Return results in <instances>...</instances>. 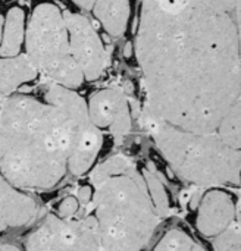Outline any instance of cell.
Returning <instances> with one entry per match:
<instances>
[{
    "mask_svg": "<svg viewBox=\"0 0 241 251\" xmlns=\"http://www.w3.org/2000/svg\"><path fill=\"white\" fill-rule=\"evenodd\" d=\"M37 76L38 74L27 54L0 57V104L6 97L15 94L21 85L34 81Z\"/></svg>",
    "mask_w": 241,
    "mask_h": 251,
    "instance_id": "cell-11",
    "label": "cell"
},
{
    "mask_svg": "<svg viewBox=\"0 0 241 251\" xmlns=\"http://www.w3.org/2000/svg\"><path fill=\"white\" fill-rule=\"evenodd\" d=\"M141 174H143L149 196H150V199L153 201V206H155L156 212L159 213V216L165 221L172 213L169 193H168L165 184L161 181V178L158 176L156 172H153L150 169H143Z\"/></svg>",
    "mask_w": 241,
    "mask_h": 251,
    "instance_id": "cell-15",
    "label": "cell"
},
{
    "mask_svg": "<svg viewBox=\"0 0 241 251\" xmlns=\"http://www.w3.org/2000/svg\"><path fill=\"white\" fill-rule=\"evenodd\" d=\"M72 1L77 3L80 7H82L85 10H91L93 6H94V3H96V0H72Z\"/></svg>",
    "mask_w": 241,
    "mask_h": 251,
    "instance_id": "cell-19",
    "label": "cell"
},
{
    "mask_svg": "<svg viewBox=\"0 0 241 251\" xmlns=\"http://www.w3.org/2000/svg\"><path fill=\"white\" fill-rule=\"evenodd\" d=\"M24 251H102L97 225L91 213L62 218L49 213L35 221L27 234Z\"/></svg>",
    "mask_w": 241,
    "mask_h": 251,
    "instance_id": "cell-6",
    "label": "cell"
},
{
    "mask_svg": "<svg viewBox=\"0 0 241 251\" xmlns=\"http://www.w3.org/2000/svg\"><path fill=\"white\" fill-rule=\"evenodd\" d=\"M96 18L112 37H121L130 18V0H96L93 9Z\"/></svg>",
    "mask_w": 241,
    "mask_h": 251,
    "instance_id": "cell-12",
    "label": "cell"
},
{
    "mask_svg": "<svg viewBox=\"0 0 241 251\" xmlns=\"http://www.w3.org/2000/svg\"><path fill=\"white\" fill-rule=\"evenodd\" d=\"M131 49H133V47H131V44H128V46H127V51H125V54H127L128 57L131 56Z\"/></svg>",
    "mask_w": 241,
    "mask_h": 251,
    "instance_id": "cell-21",
    "label": "cell"
},
{
    "mask_svg": "<svg viewBox=\"0 0 241 251\" xmlns=\"http://www.w3.org/2000/svg\"><path fill=\"white\" fill-rule=\"evenodd\" d=\"M240 219L231 224L225 231L211 240L212 251H241Z\"/></svg>",
    "mask_w": 241,
    "mask_h": 251,
    "instance_id": "cell-16",
    "label": "cell"
},
{
    "mask_svg": "<svg viewBox=\"0 0 241 251\" xmlns=\"http://www.w3.org/2000/svg\"><path fill=\"white\" fill-rule=\"evenodd\" d=\"M91 196H93V187L88 184V185L81 187V188L78 190V193H77V196H75V197L78 199L80 204H81L82 207H85V206H88V204H90Z\"/></svg>",
    "mask_w": 241,
    "mask_h": 251,
    "instance_id": "cell-18",
    "label": "cell"
},
{
    "mask_svg": "<svg viewBox=\"0 0 241 251\" xmlns=\"http://www.w3.org/2000/svg\"><path fill=\"white\" fill-rule=\"evenodd\" d=\"M88 116L100 129H109L116 144L130 134L133 122L125 93L119 87H107L91 96L87 101Z\"/></svg>",
    "mask_w": 241,
    "mask_h": 251,
    "instance_id": "cell-8",
    "label": "cell"
},
{
    "mask_svg": "<svg viewBox=\"0 0 241 251\" xmlns=\"http://www.w3.org/2000/svg\"><path fill=\"white\" fill-rule=\"evenodd\" d=\"M240 21L241 0H141L143 109L174 128L218 134L241 103Z\"/></svg>",
    "mask_w": 241,
    "mask_h": 251,
    "instance_id": "cell-1",
    "label": "cell"
},
{
    "mask_svg": "<svg viewBox=\"0 0 241 251\" xmlns=\"http://www.w3.org/2000/svg\"><path fill=\"white\" fill-rule=\"evenodd\" d=\"M25 38V15L21 7H12L4 19L0 38V56L10 57L21 51Z\"/></svg>",
    "mask_w": 241,
    "mask_h": 251,
    "instance_id": "cell-13",
    "label": "cell"
},
{
    "mask_svg": "<svg viewBox=\"0 0 241 251\" xmlns=\"http://www.w3.org/2000/svg\"><path fill=\"white\" fill-rule=\"evenodd\" d=\"M150 251H208L186 229L174 226L166 229Z\"/></svg>",
    "mask_w": 241,
    "mask_h": 251,
    "instance_id": "cell-14",
    "label": "cell"
},
{
    "mask_svg": "<svg viewBox=\"0 0 241 251\" xmlns=\"http://www.w3.org/2000/svg\"><path fill=\"white\" fill-rule=\"evenodd\" d=\"M140 122L181 181L197 188L240 185L241 149L228 146L218 134H194L174 128L144 109Z\"/></svg>",
    "mask_w": 241,
    "mask_h": 251,
    "instance_id": "cell-4",
    "label": "cell"
},
{
    "mask_svg": "<svg viewBox=\"0 0 241 251\" xmlns=\"http://www.w3.org/2000/svg\"><path fill=\"white\" fill-rule=\"evenodd\" d=\"M102 146L87 101L72 88L43 81L0 104V172L22 191H50L68 175L88 174Z\"/></svg>",
    "mask_w": 241,
    "mask_h": 251,
    "instance_id": "cell-2",
    "label": "cell"
},
{
    "mask_svg": "<svg viewBox=\"0 0 241 251\" xmlns=\"http://www.w3.org/2000/svg\"><path fill=\"white\" fill-rule=\"evenodd\" d=\"M1 28H3V18L0 15V38H1Z\"/></svg>",
    "mask_w": 241,
    "mask_h": 251,
    "instance_id": "cell-22",
    "label": "cell"
},
{
    "mask_svg": "<svg viewBox=\"0 0 241 251\" xmlns=\"http://www.w3.org/2000/svg\"><path fill=\"white\" fill-rule=\"evenodd\" d=\"M91 215L102 251H144L163 219L156 212L144 178L125 154H113L90 171Z\"/></svg>",
    "mask_w": 241,
    "mask_h": 251,
    "instance_id": "cell-3",
    "label": "cell"
},
{
    "mask_svg": "<svg viewBox=\"0 0 241 251\" xmlns=\"http://www.w3.org/2000/svg\"><path fill=\"white\" fill-rule=\"evenodd\" d=\"M63 19L68 29L72 57L78 63L84 79H97L109 65L110 51L85 16L74 12H63Z\"/></svg>",
    "mask_w": 241,
    "mask_h": 251,
    "instance_id": "cell-7",
    "label": "cell"
},
{
    "mask_svg": "<svg viewBox=\"0 0 241 251\" xmlns=\"http://www.w3.org/2000/svg\"><path fill=\"white\" fill-rule=\"evenodd\" d=\"M0 251H24L22 249L13 246V244H9V243H0Z\"/></svg>",
    "mask_w": 241,
    "mask_h": 251,
    "instance_id": "cell-20",
    "label": "cell"
},
{
    "mask_svg": "<svg viewBox=\"0 0 241 251\" xmlns=\"http://www.w3.org/2000/svg\"><path fill=\"white\" fill-rule=\"evenodd\" d=\"M40 215L37 200L13 187L0 172V235L32 225Z\"/></svg>",
    "mask_w": 241,
    "mask_h": 251,
    "instance_id": "cell-10",
    "label": "cell"
},
{
    "mask_svg": "<svg viewBox=\"0 0 241 251\" xmlns=\"http://www.w3.org/2000/svg\"><path fill=\"white\" fill-rule=\"evenodd\" d=\"M27 57L43 81L78 88L85 79L72 57L63 10L56 4H38L25 31Z\"/></svg>",
    "mask_w": 241,
    "mask_h": 251,
    "instance_id": "cell-5",
    "label": "cell"
},
{
    "mask_svg": "<svg viewBox=\"0 0 241 251\" xmlns=\"http://www.w3.org/2000/svg\"><path fill=\"white\" fill-rule=\"evenodd\" d=\"M81 207L82 206L80 204L78 199L75 196H69V197H65L59 203V207H57L56 215H59L62 218H74V216L80 215Z\"/></svg>",
    "mask_w": 241,
    "mask_h": 251,
    "instance_id": "cell-17",
    "label": "cell"
},
{
    "mask_svg": "<svg viewBox=\"0 0 241 251\" xmlns=\"http://www.w3.org/2000/svg\"><path fill=\"white\" fill-rule=\"evenodd\" d=\"M240 219L239 199L222 187L206 188L196 206L194 225L197 232L212 240Z\"/></svg>",
    "mask_w": 241,
    "mask_h": 251,
    "instance_id": "cell-9",
    "label": "cell"
}]
</instances>
